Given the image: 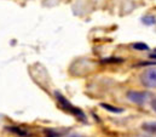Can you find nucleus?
I'll return each mask as SVG.
<instances>
[{
	"mask_svg": "<svg viewBox=\"0 0 156 137\" xmlns=\"http://www.w3.org/2000/svg\"><path fill=\"white\" fill-rule=\"evenodd\" d=\"M57 100H58V102L61 104V107L63 108V109H66L67 112H69V113H72V114H74L75 117H78L80 119H85V115H83V113L78 109V108H75L74 106H72L70 103L68 102L62 95H59V94H57Z\"/></svg>",
	"mask_w": 156,
	"mask_h": 137,
	"instance_id": "f257e3e1",
	"label": "nucleus"
},
{
	"mask_svg": "<svg viewBox=\"0 0 156 137\" xmlns=\"http://www.w3.org/2000/svg\"><path fill=\"white\" fill-rule=\"evenodd\" d=\"M143 83L149 86V87H155L156 86V70H149L144 73L143 75Z\"/></svg>",
	"mask_w": 156,
	"mask_h": 137,
	"instance_id": "f03ea898",
	"label": "nucleus"
},
{
	"mask_svg": "<svg viewBox=\"0 0 156 137\" xmlns=\"http://www.w3.org/2000/svg\"><path fill=\"white\" fill-rule=\"evenodd\" d=\"M7 130L11 131V132H13V134H16L17 136H21V137H30L32 136L30 132H28V131H26V130H23V129H21V128H17V126L9 128Z\"/></svg>",
	"mask_w": 156,
	"mask_h": 137,
	"instance_id": "7ed1b4c3",
	"label": "nucleus"
},
{
	"mask_svg": "<svg viewBox=\"0 0 156 137\" xmlns=\"http://www.w3.org/2000/svg\"><path fill=\"white\" fill-rule=\"evenodd\" d=\"M69 137H82V136H80V135H72V136H69Z\"/></svg>",
	"mask_w": 156,
	"mask_h": 137,
	"instance_id": "20e7f679",
	"label": "nucleus"
}]
</instances>
